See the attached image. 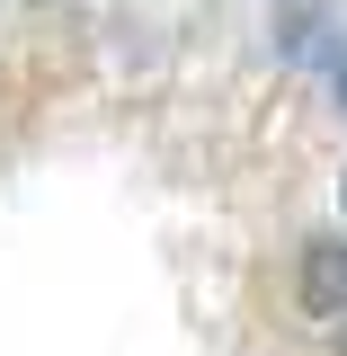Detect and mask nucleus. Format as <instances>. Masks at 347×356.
<instances>
[{"instance_id":"1","label":"nucleus","mask_w":347,"mask_h":356,"mask_svg":"<svg viewBox=\"0 0 347 356\" xmlns=\"http://www.w3.org/2000/svg\"><path fill=\"white\" fill-rule=\"evenodd\" d=\"M303 312H321V321H339L347 312V241H312L303 250Z\"/></svg>"},{"instance_id":"2","label":"nucleus","mask_w":347,"mask_h":356,"mask_svg":"<svg viewBox=\"0 0 347 356\" xmlns=\"http://www.w3.org/2000/svg\"><path fill=\"white\" fill-rule=\"evenodd\" d=\"M321 63H330V81H339V98H347V36H330V44H321Z\"/></svg>"}]
</instances>
